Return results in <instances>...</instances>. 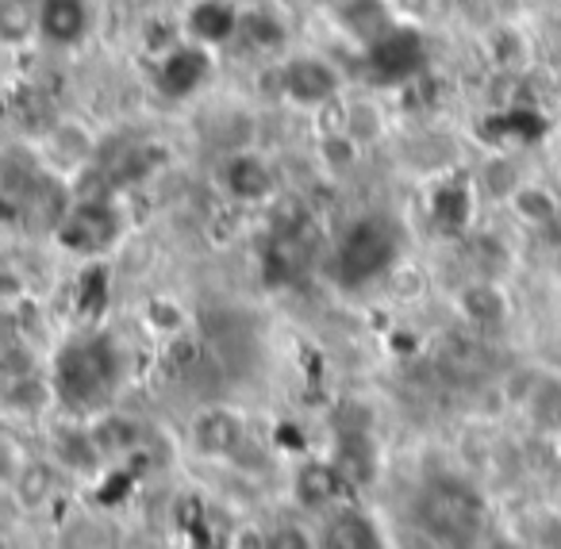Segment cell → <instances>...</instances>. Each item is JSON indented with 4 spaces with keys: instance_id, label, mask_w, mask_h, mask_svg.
<instances>
[{
    "instance_id": "52a82bcc",
    "label": "cell",
    "mask_w": 561,
    "mask_h": 549,
    "mask_svg": "<svg viewBox=\"0 0 561 549\" xmlns=\"http://www.w3.org/2000/svg\"><path fill=\"white\" fill-rule=\"evenodd\" d=\"M119 235V216L108 201H81L70 208V216L58 227V239L73 250V254H93V250L112 247V239Z\"/></svg>"
},
{
    "instance_id": "5b68a950",
    "label": "cell",
    "mask_w": 561,
    "mask_h": 549,
    "mask_svg": "<svg viewBox=\"0 0 561 549\" xmlns=\"http://www.w3.org/2000/svg\"><path fill=\"white\" fill-rule=\"evenodd\" d=\"M277 89H280V96L289 104H297V108H328V104L339 101L343 78H339L335 62H328V58L293 55L280 62Z\"/></svg>"
},
{
    "instance_id": "ac0fdd59",
    "label": "cell",
    "mask_w": 561,
    "mask_h": 549,
    "mask_svg": "<svg viewBox=\"0 0 561 549\" xmlns=\"http://www.w3.org/2000/svg\"><path fill=\"white\" fill-rule=\"evenodd\" d=\"M466 216H469L466 193H461V188H454V185H443V188H438V193H435V219H438V224L458 227Z\"/></svg>"
},
{
    "instance_id": "8fae6325",
    "label": "cell",
    "mask_w": 561,
    "mask_h": 549,
    "mask_svg": "<svg viewBox=\"0 0 561 549\" xmlns=\"http://www.w3.org/2000/svg\"><path fill=\"white\" fill-rule=\"evenodd\" d=\"M239 39L247 43L250 50H265V55H273V50H285V43H289V32H285V24H280L277 12H270V9H242Z\"/></svg>"
},
{
    "instance_id": "30bf717a",
    "label": "cell",
    "mask_w": 561,
    "mask_h": 549,
    "mask_svg": "<svg viewBox=\"0 0 561 549\" xmlns=\"http://www.w3.org/2000/svg\"><path fill=\"white\" fill-rule=\"evenodd\" d=\"M239 20H242V12L234 9L231 0H196L185 12V32L193 43L216 50L239 39Z\"/></svg>"
},
{
    "instance_id": "5bb4252c",
    "label": "cell",
    "mask_w": 561,
    "mask_h": 549,
    "mask_svg": "<svg viewBox=\"0 0 561 549\" xmlns=\"http://www.w3.org/2000/svg\"><path fill=\"white\" fill-rule=\"evenodd\" d=\"M343 20H346V32L362 39V47L374 43V39H381V35L392 27V16L381 0H354V4H346Z\"/></svg>"
},
{
    "instance_id": "ba28073f",
    "label": "cell",
    "mask_w": 561,
    "mask_h": 549,
    "mask_svg": "<svg viewBox=\"0 0 561 549\" xmlns=\"http://www.w3.org/2000/svg\"><path fill=\"white\" fill-rule=\"evenodd\" d=\"M219 185H224L227 196H234V201L262 204L273 196L277 181H273V170L262 155H254V150H234V155H227L224 165H219Z\"/></svg>"
},
{
    "instance_id": "277c9868",
    "label": "cell",
    "mask_w": 561,
    "mask_h": 549,
    "mask_svg": "<svg viewBox=\"0 0 561 549\" xmlns=\"http://www.w3.org/2000/svg\"><path fill=\"white\" fill-rule=\"evenodd\" d=\"M423 518H427L431 534L450 549H469L481 538V526H484L477 495H469L466 488H454V484H438L423 500Z\"/></svg>"
},
{
    "instance_id": "6da1fadb",
    "label": "cell",
    "mask_w": 561,
    "mask_h": 549,
    "mask_svg": "<svg viewBox=\"0 0 561 549\" xmlns=\"http://www.w3.org/2000/svg\"><path fill=\"white\" fill-rule=\"evenodd\" d=\"M427 70V47L415 27L392 24L381 39L366 43L362 50V78L377 89H397L415 81Z\"/></svg>"
},
{
    "instance_id": "7a4b0ae2",
    "label": "cell",
    "mask_w": 561,
    "mask_h": 549,
    "mask_svg": "<svg viewBox=\"0 0 561 549\" xmlns=\"http://www.w3.org/2000/svg\"><path fill=\"white\" fill-rule=\"evenodd\" d=\"M392 258H397V231L389 227V219L369 216V219H358V224L343 235L339 254H335V270L346 285H358V281L377 277Z\"/></svg>"
},
{
    "instance_id": "d6986e66",
    "label": "cell",
    "mask_w": 561,
    "mask_h": 549,
    "mask_svg": "<svg viewBox=\"0 0 561 549\" xmlns=\"http://www.w3.org/2000/svg\"><path fill=\"white\" fill-rule=\"evenodd\" d=\"M265 549H308V541H305V534H297V530H277Z\"/></svg>"
},
{
    "instance_id": "9a60e30c",
    "label": "cell",
    "mask_w": 561,
    "mask_h": 549,
    "mask_svg": "<svg viewBox=\"0 0 561 549\" xmlns=\"http://www.w3.org/2000/svg\"><path fill=\"white\" fill-rule=\"evenodd\" d=\"M512 211L527 224H546L558 216V204L542 185H515L512 188Z\"/></svg>"
},
{
    "instance_id": "9c48e42d",
    "label": "cell",
    "mask_w": 561,
    "mask_h": 549,
    "mask_svg": "<svg viewBox=\"0 0 561 549\" xmlns=\"http://www.w3.org/2000/svg\"><path fill=\"white\" fill-rule=\"evenodd\" d=\"M39 35L50 47H78L93 35L89 0H39Z\"/></svg>"
},
{
    "instance_id": "2e32d148",
    "label": "cell",
    "mask_w": 561,
    "mask_h": 549,
    "mask_svg": "<svg viewBox=\"0 0 561 549\" xmlns=\"http://www.w3.org/2000/svg\"><path fill=\"white\" fill-rule=\"evenodd\" d=\"M331 549H374V530L366 518L343 515L331 526Z\"/></svg>"
},
{
    "instance_id": "3957f363",
    "label": "cell",
    "mask_w": 561,
    "mask_h": 549,
    "mask_svg": "<svg viewBox=\"0 0 561 549\" xmlns=\"http://www.w3.org/2000/svg\"><path fill=\"white\" fill-rule=\"evenodd\" d=\"M119 365L116 354L108 350V342H78L62 354L58 362V392L70 403H96L101 396H108L112 380H116Z\"/></svg>"
},
{
    "instance_id": "e0dca14e",
    "label": "cell",
    "mask_w": 561,
    "mask_h": 549,
    "mask_svg": "<svg viewBox=\"0 0 561 549\" xmlns=\"http://www.w3.org/2000/svg\"><path fill=\"white\" fill-rule=\"evenodd\" d=\"M335 484H339V469H328V465H308V469L300 472V495H305L308 503L331 500Z\"/></svg>"
},
{
    "instance_id": "4fadbf2b",
    "label": "cell",
    "mask_w": 561,
    "mask_h": 549,
    "mask_svg": "<svg viewBox=\"0 0 561 549\" xmlns=\"http://www.w3.org/2000/svg\"><path fill=\"white\" fill-rule=\"evenodd\" d=\"M39 35V0H0V47H24Z\"/></svg>"
},
{
    "instance_id": "8992f818",
    "label": "cell",
    "mask_w": 561,
    "mask_h": 549,
    "mask_svg": "<svg viewBox=\"0 0 561 549\" xmlns=\"http://www.w3.org/2000/svg\"><path fill=\"white\" fill-rule=\"evenodd\" d=\"M211 50L193 39H178L170 50H162L154 62V89L170 101H188L211 81Z\"/></svg>"
},
{
    "instance_id": "7c38bea8",
    "label": "cell",
    "mask_w": 561,
    "mask_h": 549,
    "mask_svg": "<svg viewBox=\"0 0 561 549\" xmlns=\"http://www.w3.org/2000/svg\"><path fill=\"white\" fill-rule=\"evenodd\" d=\"M193 438L204 454H231L242 442V423L231 415V411H204L193 426Z\"/></svg>"
}]
</instances>
